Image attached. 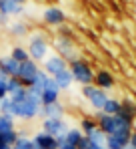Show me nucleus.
I'll return each mask as SVG.
<instances>
[{"label":"nucleus","mask_w":136,"mask_h":149,"mask_svg":"<svg viewBox=\"0 0 136 149\" xmlns=\"http://www.w3.org/2000/svg\"><path fill=\"white\" fill-rule=\"evenodd\" d=\"M40 109H42V101L38 97H32L28 95L22 103L14 105V119H22V121H30L34 117L40 115Z\"/></svg>","instance_id":"obj_1"},{"label":"nucleus","mask_w":136,"mask_h":149,"mask_svg":"<svg viewBox=\"0 0 136 149\" xmlns=\"http://www.w3.org/2000/svg\"><path fill=\"white\" fill-rule=\"evenodd\" d=\"M70 73H72V79L74 83L86 87V85H94V71H92V65L84 58H76L74 63L68 65Z\"/></svg>","instance_id":"obj_2"},{"label":"nucleus","mask_w":136,"mask_h":149,"mask_svg":"<svg viewBox=\"0 0 136 149\" xmlns=\"http://www.w3.org/2000/svg\"><path fill=\"white\" fill-rule=\"evenodd\" d=\"M52 45H54V50H56V54H58V56H62V58L66 61L68 65H70V63H74L76 58H80V52H78V49H76V45H74L72 36L56 34Z\"/></svg>","instance_id":"obj_3"},{"label":"nucleus","mask_w":136,"mask_h":149,"mask_svg":"<svg viewBox=\"0 0 136 149\" xmlns=\"http://www.w3.org/2000/svg\"><path fill=\"white\" fill-rule=\"evenodd\" d=\"M48 40L44 38V34L42 32H34L32 36H30V42H28V54H30V58L34 61V63H38V61H42L44 63L46 56H48Z\"/></svg>","instance_id":"obj_4"},{"label":"nucleus","mask_w":136,"mask_h":149,"mask_svg":"<svg viewBox=\"0 0 136 149\" xmlns=\"http://www.w3.org/2000/svg\"><path fill=\"white\" fill-rule=\"evenodd\" d=\"M82 97L90 103L92 107L96 109V111H102V107H104V103L108 101V95H106V91H102V89H98L96 85H86V87H82Z\"/></svg>","instance_id":"obj_5"},{"label":"nucleus","mask_w":136,"mask_h":149,"mask_svg":"<svg viewBox=\"0 0 136 149\" xmlns=\"http://www.w3.org/2000/svg\"><path fill=\"white\" fill-rule=\"evenodd\" d=\"M38 73H40L38 63H34V61L30 58V61H26V63L20 65V69H18V79H20V83H22L24 87L28 89V87H32V83H34V79H36Z\"/></svg>","instance_id":"obj_6"},{"label":"nucleus","mask_w":136,"mask_h":149,"mask_svg":"<svg viewBox=\"0 0 136 149\" xmlns=\"http://www.w3.org/2000/svg\"><path fill=\"white\" fill-rule=\"evenodd\" d=\"M64 69H68V63L62 58V56H58V54L46 56L44 65H42V71H44L48 77H56L58 73H62Z\"/></svg>","instance_id":"obj_7"},{"label":"nucleus","mask_w":136,"mask_h":149,"mask_svg":"<svg viewBox=\"0 0 136 149\" xmlns=\"http://www.w3.org/2000/svg\"><path fill=\"white\" fill-rule=\"evenodd\" d=\"M68 127L64 119H44L42 121V131H46L48 135L52 137H60V135H66L68 133Z\"/></svg>","instance_id":"obj_8"},{"label":"nucleus","mask_w":136,"mask_h":149,"mask_svg":"<svg viewBox=\"0 0 136 149\" xmlns=\"http://www.w3.org/2000/svg\"><path fill=\"white\" fill-rule=\"evenodd\" d=\"M96 123H98V129L108 137V135H114L116 131V115H106L102 111H96Z\"/></svg>","instance_id":"obj_9"},{"label":"nucleus","mask_w":136,"mask_h":149,"mask_svg":"<svg viewBox=\"0 0 136 149\" xmlns=\"http://www.w3.org/2000/svg\"><path fill=\"white\" fill-rule=\"evenodd\" d=\"M30 141H32V149H58L56 137L48 135L46 131H38Z\"/></svg>","instance_id":"obj_10"},{"label":"nucleus","mask_w":136,"mask_h":149,"mask_svg":"<svg viewBox=\"0 0 136 149\" xmlns=\"http://www.w3.org/2000/svg\"><path fill=\"white\" fill-rule=\"evenodd\" d=\"M42 20H44L48 26H62L66 22V14H64L60 8H56V6H50V8L44 10Z\"/></svg>","instance_id":"obj_11"},{"label":"nucleus","mask_w":136,"mask_h":149,"mask_svg":"<svg viewBox=\"0 0 136 149\" xmlns=\"http://www.w3.org/2000/svg\"><path fill=\"white\" fill-rule=\"evenodd\" d=\"M94 85H96L98 89H102V91H108V89H114L116 79H114V74L110 73V71L100 69V71L94 73Z\"/></svg>","instance_id":"obj_12"},{"label":"nucleus","mask_w":136,"mask_h":149,"mask_svg":"<svg viewBox=\"0 0 136 149\" xmlns=\"http://www.w3.org/2000/svg\"><path fill=\"white\" fill-rule=\"evenodd\" d=\"M38 117H42V119H64V105L60 101L52 103V105H42Z\"/></svg>","instance_id":"obj_13"},{"label":"nucleus","mask_w":136,"mask_h":149,"mask_svg":"<svg viewBox=\"0 0 136 149\" xmlns=\"http://www.w3.org/2000/svg\"><path fill=\"white\" fill-rule=\"evenodd\" d=\"M58 97H60V89L54 83V79H50L44 89V93H42V97H40V101H42V105H52V103H58Z\"/></svg>","instance_id":"obj_14"},{"label":"nucleus","mask_w":136,"mask_h":149,"mask_svg":"<svg viewBox=\"0 0 136 149\" xmlns=\"http://www.w3.org/2000/svg\"><path fill=\"white\" fill-rule=\"evenodd\" d=\"M18 69H20V63H16L10 54L8 56H0V73H4L8 79L10 77H18Z\"/></svg>","instance_id":"obj_15"},{"label":"nucleus","mask_w":136,"mask_h":149,"mask_svg":"<svg viewBox=\"0 0 136 149\" xmlns=\"http://www.w3.org/2000/svg\"><path fill=\"white\" fill-rule=\"evenodd\" d=\"M118 115H120L122 119L134 123V121H136V103L132 99H124V101H122V105H120V113H118Z\"/></svg>","instance_id":"obj_16"},{"label":"nucleus","mask_w":136,"mask_h":149,"mask_svg":"<svg viewBox=\"0 0 136 149\" xmlns=\"http://www.w3.org/2000/svg\"><path fill=\"white\" fill-rule=\"evenodd\" d=\"M52 79H54V83L58 85V89H60V91H66V89H70V87H72V83H74L70 69H64L62 73H58L56 77H52Z\"/></svg>","instance_id":"obj_17"},{"label":"nucleus","mask_w":136,"mask_h":149,"mask_svg":"<svg viewBox=\"0 0 136 149\" xmlns=\"http://www.w3.org/2000/svg\"><path fill=\"white\" fill-rule=\"evenodd\" d=\"M0 12L6 14V16H18V14H22V6L12 2V0H2L0 2Z\"/></svg>","instance_id":"obj_18"},{"label":"nucleus","mask_w":136,"mask_h":149,"mask_svg":"<svg viewBox=\"0 0 136 149\" xmlns=\"http://www.w3.org/2000/svg\"><path fill=\"white\" fill-rule=\"evenodd\" d=\"M120 105H122L120 99L108 97V101H106L104 107H102V113H106V115H118V113H120Z\"/></svg>","instance_id":"obj_19"},{"label":"nucleus","mask_w":136,"mask_h":149,"mask_svg":"<svg viewBox=\"0 0 136 149\" xmlns=\"http://www.w3.org/2000/svg\"><path fill=\"white\" fill-rule=\"evenodd\" d=\"M10 56L16 61V63H26V61H30V54H28V49H24V47H20V45H16V47H12V50H10Z\"/></svg>","instance_id":"obj_20"},{"label":"nucleus","mask_w":136,"mask_h":149,"mask_svg":"<svg viewBox=\"0 0 136 149\" xmlns=\"http://www.w3.org/2000/svg\"><path fill=\"white\" fill-rule=\"evenodd\" d=\"M82 137H84V133L80 131V127H70L68 133H66V141L72 143V145H76V147H78V143H80Z\"/></svg>","instance_id":"obj_21"},{"label":"nucleus","mask_w":136,"mask_h":149,"mask_svg":"<svg viewBox=\"0 0 136 149\" xmlns=\"http://www.w3.org/2000/svg\"><path fill=\"white\" fill-rule=\"evenodd\" d=\"M10 34L12 36H26L28 34V24L22 22V20H16L10 24Z\"/></svg>","instance_id":"obj_22"},{"label":"nucleus","mask_w":136,"mask_h":149,"mask_svg":"<svg viewBox=\"0 0 136 149\" xmlns=\"http://www.w3.org/2000/svg\"><path fill=\"white\" fill-rule=\"evenodd\" d=\"M94 129H98V123H96L94 117H82V119H80V131H82L84 135H88Z\"/></svg>","instance_id":"obj_23"},{"label":"nucleus","mask_w":136,"mask_h":149,"mask_svg":"<svg viewBox=\"0 0 136 149\" xmlns=\"http://www.w3.org/2000/svg\"><path fill=\"white\" fill-rule=\"evenodd\" d=\"M86 139H88L90 143H96V145H104V147H106V135H104L100 129H94V131H90V133L86 135Z\"/></svg>","instance_id":"obj_24"},{"label":"nucleus","mask_w":136,"mask_h":149,"mask_svg":"<svg viewBox=\"0 0 136 149\" xmlns=\"http://www.w3.org/2000/svg\"><path fill=\"white\" fill-rule=\"evenodd\" d=\"M0 109H2V115L14 119V103H12L10 97H4V99L0 101Z\"/></svg>","instance_id":"obj_25"},{"label":"nucleus","mask_w":136,"mask_h":149,"mask_svg":"<svg viewBox=\"0 0 136 149\" xmlns=\"http://www.w3.org/2000/svg\"><path fill=\"white\" fill-rule=\"evenodd\" d=\"M8 131H14V119L0 115V133H8Z\"/></svg>","instance_id":"obj_26"},{"label":"nucleus","mask_w":136,"mask_h":149,"mask_svg":"<svg viewBox=\"0 0 136 149\" xmlns=\"http://www.w3.org/2000/svg\"><path fill=\"white\" fill-rule=\"evenodd\" d=\"M24 85L20 83V79L18 77H10L8 79V85H6V91H8V95H12V93H16V91H20Z\"/></svg>","instance_id":"obj_27"},{"label":"nucleus","mask_w":136,"mask_h":149,"mask_svg":"<svg viewBox=\"0 0 136 149\" xmlns=\"http://www.w3.org/2000/svg\"><path fill=\"white\" fill-rule=\"evenodd\" d=\"M12 149H32V141L26 137V133H20L18 141L12 145Z\"/></svg>","instance_id":"obj_28"},{"label":"nucleus","mask_w":136,"mask_h":149,"mask_svg":"<svg viewBox=\"0 0 136 149\" xmlns=\"http://www.w3.org/2000/svg\"><path fill=\"white\" fill-rule=\"evenodd\" d=\"M8 97L12 99V103H14V105H18V103H22V101L26 99V97H28V89H26V87H22L20 91H16V93L8 95Z\"/></svg>","instance_id":"obj_29"},{"label":"nucleus","mask_w":136,"mask_h":149,"mask_svg":"<svg viewBox=\"0 0 136 149\" xmlns=\"http://www.w3.org/2000/svg\"><path fill=\"white\" fill-rule=\"evenodd\" d=\"M106 149H124V143L118 141L114 135H108L106 137Z\"/></svg>","instance_id":"obj_30"},{"label":"nucleus","mask_w":136,"mask_h":149,"mask_svg":"<svg viewBox=\"0 0 136 149\" xmlns=\"http://www.w3.org/2000/svg\"><path fill=\"white\" fill-rule=\"evenodd\" d=\"M6 85H8V77L4 73H0V101L4 97H8V91H6Z\"/></svg>","instance_id":"obj_31"},{"label":"nucleus","mask_w":136,"mask_h":149,"mask_svg":"<svg viewBox=\"0 0 136 149\" xmlns=\"http://www.w3.org/2000/svg\"><path fill=\"white\" fill-rule=\"evenodd\" d=\"M58 149H78L76 145H72V143H68V141H64V143H60L58 145Z\"/></svg>","instance_id":"obj_32"},{"label":"nucleus","mask_w":136,"mask_h":149,"mask_svg":"<svg viewBox=\"0 0 136 149\" xmlns=\"http://www.w3.org/2000/svg\"><path fill=\"white\" fill-rule=\"evenodd\" d=\"M88 149H106L104 145H96V143H90L88 141Z\"/></svg>","instance_id":"obj_33"},{"label":"nucleus","mask_w":136,"mask_h":149,"mask_svg":"<svg viewBox=\"0 0 136 149\" xmlns=\"http://www.w3.org/2000/svg\"><path fill=\"white\" fill-rule=\"evenodd\" d=\"M0 24H8V16L0 12Z\"/></svg>","instance_id":"obj_34"},{"label":"nucleus","mask_w":136,"mask_h":149,"mask_svg":"<svg viewBox=\"0 0 136 149\" xmlns=\"http://www.w3.org/2000/svg\"><path fill=\"white\" fill-rule=\"evenodd\" d=\"M12 2H16V4H20V6H24V2H26V0H12Z\"/></svg>","instance_id":"obj_35"},{"label":"nucleus","mask_w":136,"mask_h":149,"mask_svg":"<svg viewBox=\"0 0 136 149\" xmlns=\"http://www.w3.org/2000/svg\"><path fill=\"white\" fill-rule=\"evenodd\" d=\"M0 149H12V147H8V145H2V143H0Z\"/></svg>","instance_id":"obj_36"},{"label":"nucleus","mask_w":136,"mask_h":149,"mask_svg":"<svg viewBox=\"0 0 136 149\" xmlns=\"http://www.w3.org/2000/svg\"><path fill=\"white\" fill-rule=\"evenodd\" d=\"M124 149H134V147H132V145H130V143H128V145H124Z\"/></svg>","instance_id":"obj_37"},{"label":"nucleus","mask_w":136,"mask_h":149,"mask_svg":"<svg viewBox=\"0 0 136 149\" xmlns=\"http://www.w3.org/2000/svg\"><path fill=\"white\" fill-rule=\"evenodd\" d=\"M0 115H2V109H0Z\"/></svg>","instance_id":"obj_38"},{"label":"nucleus","mask_w":136,"mask_h":149,"mask_svg":"<svg viewBox=\"0 0 136 149\" xmlns=\"http://www.w3.org/2000/svg\"><path fill=\"white\" fill-rule=\"evenodd\" d=\"M0 2H2V0H0Z\"/></svg>","instance_id":"obj_39"}]
</instances>
